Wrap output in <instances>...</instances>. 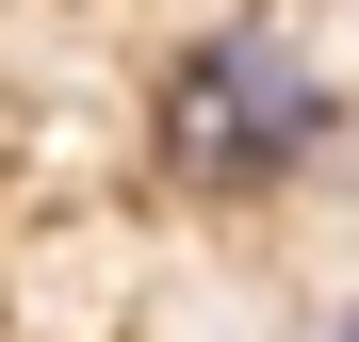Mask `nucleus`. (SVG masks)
Listing matches in <instances>:
<instances>
[{"label": "nucleus", "instance_id": "nucleus-1", "mask_svg": "<svg viewBox=\"0 0 359 342\" xmlns=\"http://www.w3.org/2000/svg\"><path fill=\"white\" fill-rule=\"evenodd\" d=\"M327 147V66L294 33H262V17H229V33H196L163 66V163L180 180H278V163H311Z\"/></svg>", "mask_w": 359, "mask_h": 342}, {"label": "nucleus", "instance_id": "nucleus-2", "mask_svg": "<svg viewBox=\"0 0 359 342\" xmlns=\"http://www.w3.org/2000/svg\"><path fill=\"white\" fill-rule=\"evenodd\" d=\"M343 342H359V326H343Z\"/></svg>", "mask_w": 359, "mask_h": 342}]
</instances>
